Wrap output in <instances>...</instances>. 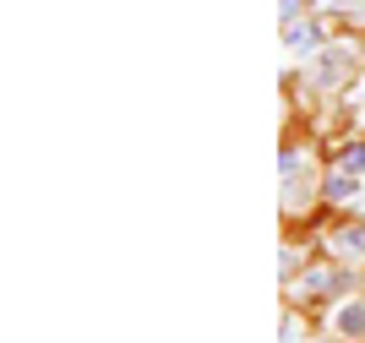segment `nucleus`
<instances>
[{
    "instance_id": "7",
    "label": "nucleus",
    "mask_w": 365,
    "mask_h": 343,
    "mask_svg": "<svg viewBox=\"0 0 365 343\" xmlns=\"http://www.w3.org/2000/svg\"><path fill=\"white\" fill-rule=\"evenodd\" d=\"M278 11H284V16H294V11H300V0H278Z\"/></svg>"
},
{
    "instance_id": "5",
    "label": "nucleus",
    "mask_w": 365,
    "mask_h": 343,
    "mask_svg": "<svg viewBox=\"0 0 365 343\" xmlns=\"http://www.w3.org/2000/svg\"><path fill=\"white\" fill-rule=\"evenodd\" d=\"M338 169H344V175H360L365 169V148H349L344 158H338Z\"/></svg>"
},
{
    "instance_id": "2",
    "label": "nucleus",
    "mask_w": 365,
    "mask_h": 343,
    "mask_svg": "<svg viewBox=\"0 0 365 343\" xmlns=\"http://www.w3.org/2000/svg\"><path fill=\"white\" fill-rule=\"evenodd\" d=\"M344 71H349V55H344V49H333V55L317 60V82H322V88H327V82H338Z\"/></svg>"
},
{
    "instance_id": "3",
    "label": "nucleus",
    "mask_w": 365,
    "mask_h": 343,
    "mask_svg": "<svg viewBox=\"0 0 365 343\" xmlns=\"http://www.w3.org/2000/svg\"><path fill=\"white\" fill-rule=\"evenodd\" d=\"M284 44H289V49H311V44H317V28H311V22H294Z\"/></svg>"
},
{
    "instance_id": "6",
    "label": "nucleus",
    "mask_w": 365,
    "mask_h": 343,
    "mask_svg": "<svg viewBox=\"0 0 365 343\" xmlns=\"http://www.w3.org/2000/svg\"><path fill=\"white\" fill-rule=\"evenodd\" d=\"M284 180H300V153H284Z\"/></svg>"
},
{
    "instance_id": "4",
    "label": "nucleus",
    "mask_w": 365,
    "mask_h": 343,
    "mask_svg": "<svg viewBox=\"0 0 365 343\" xmlns=\"http://www.w3.org/2000/svg\"><path fill=\"white\" fill-rule=\"evenodd\" d=\"M333 245H338V251H365V229H344Z\"/></svg>"
},
{
    "instance_id": "1",
    "label": "nucleus",
    "mask_w": 365,
    "mask_h": 343,
    "mask_svg": "<svg viewBox=\"0 0 365 343\" xmlns=\"http://www.w3.org/2000/svg\"><path fill=\"white\" fill-rule=\"evenodd\" d=\"M333 327L344 332V338H360V332H365V305H360V300H349V305L338 311V322H333Z\"/></svg>"
}]
</instances>
